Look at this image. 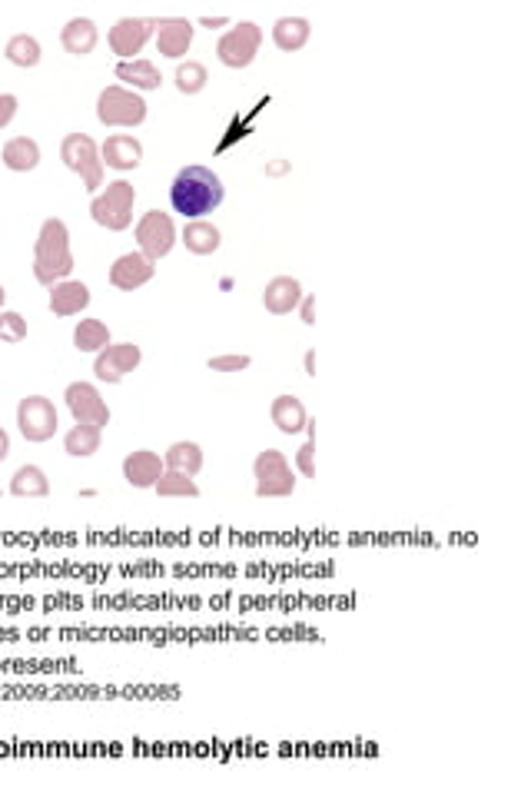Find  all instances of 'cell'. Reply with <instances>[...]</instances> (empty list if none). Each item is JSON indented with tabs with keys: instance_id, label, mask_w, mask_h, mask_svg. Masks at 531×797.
<instances>
[{
	"instance_id": "6da1fadb",
	"label": "cell",
	"mask_w": 531,
	"mask_h": 797,
	"mask_svg": "<svg viewBox=\"0 0 531 797\" xmlns=\"http://www.w3.org/2000/svg\"><path fill=\"white\" fill-rule=\"evenodd\" d=\"M223 200H226V186L220 180V173H213L210 167H183L170 183V206L186 223L206 220V213L220 210Z\"/></svg>"
},
{
	"instance_id": "7a4b0ae2",
	"label": "cell",
	"mask_w": 531,
	"mask_h": 797,
	"mask_svg": "<svg viewBox=\"0 0 531 797\" xmlns=\"http://www.w3.org/2000/svg\"><path fill=\"white\" fill-rule=\"evenodd\" d=\"M74 273V250H70V230L60 216L40 223L34 243V279L40 286H57Z\"/></svg>"
},
{
	"instance_id": "3957f363",
	"label": "cell",
	"mask_w": 531,
	"mask_h": 797,
	"mask_svg": "<svg viewBox=\"0 0 531 797\" xmlns=\"http://www.w3.org/2000/svg\"><path fill=\"white\" fill-rule=\"evenodd\" d=\"M133 203H137V190L127 180L107 183V190L93 193L90 200V216L93 223L103 226L110 233H123L133 223Z\"/></svg>"
},
{
	"instance_id": "277c9868",
	"label": "cell",
	"mask_w": 531,
	"mask_h": 797,
	"mask_svg": "<svg viewBox=\"0 0 531 797\" xmlns=\"http://www.w3.org/2000/svg\"><path fill=\"white\" fill-rule=\"evenodd\" d=\"M147 100H143V93L130 90V87H120V84H110L100 90L97 97V120L103 127H140V123H147Z\"/></svg>"
},
{
	"instance_id": "5b68a950",
	"label": "cell",
	"mask_w": 531,
	"mask_h": 797,
	"mask_svg": "<svg viewBox=\"0 0 531 797\" xmlns=\"http://www.w3.org/2000/svg\"><path fill=\"white\" fill-rule=\"evenodd\" d=\"M60 160L70 173H77L90 193H100L103 186V160H100V147L90 133H67L64 143H60Z\"/></svg>"
},
{
	"instance_id": "8992f818",
	"label": "cell",
	"mask_w": 531,
	"mask_h": 797,
	"mask_svg": "<svg viewBox=\"0 0 531 797\" xmlns=\"http://www.w3.org/2000/svg\"><path fill=\"white\" fill-rule=\"evenodd\" d=\"M253 479L259 499H289L296 492V469L279 449H266L256 455Z\"/></svg>"
},
{
	"instance_id": "52a82bcc",
	"label": "cell",
	"mask_w": 531,
	"mask_h": 797,
	"mask_svg": "<svg viewBox=\"0 0 531 797\" xmlns=\"http://www.w3.org/2000/svg\"><path fill=\"white\" fill-rule=\"evenodd\" d=\"M263 47V27L253 20H239L216 40V60L229 70H246Z\"/></svg>"
},
{
	"instance_id": "ba28073f",
	"label": "cell",
	"mask_w": 531,
	"mask_h": 797,
	"mask_svg": "<svg viewBox=\"0 0 531 797\" xmlns=\"http://www.w3.org/2000/svg\"><path fill=\"white\" fill-rule=\"evenodd\" d=\"M176 240H180V233H176V223L170 213L163 210H150L140 216L137 223V250L147 256V260L160 263L163 256L173 253Z\"/></svg>"
},
{
	"instance_id": "9c48e42d",
	"label": "cell",
	"mask_w": 531,
	"mask_h": 797,
	"mask_svg": "<svg viewBox=\"0 0 531 797\" xmlns=\"http://www.w3.org/2000/svg\"><path fill=\"white\" fill-rule=\"evenodd\" d=\"M17 429L27 442H50L60 429L57 406L47 396H27L17 402Z\"/></svg>"
},
{
	"instance_id": "30bf717a",
	"label": "cell",
	"mask_w": 531,
	"mask_h": 797,
	"mask_svg": "<svg viewBox=\"0 0 531 797\" xmlns=\"http://www.w3.org/2000/svg\"><path fill=\"white\" fill-rule=\"evenodd\" d=\"M64 402L77 426H110V406L103 402L100 389L93 382H70L64 389Z\"/></svg>"
},
{
	"instance_id": "8fae6325",
	"label": "cell",
	"mask_w": 531,
	"mask_h": 797,
	"mask_svg": "<svg viewBox=\"0 0 531 797\" xmlns=\"http://www.w3.org/2000/svg\"><path fill=\"white\" fill-rule=\"evenodd\" d=\"M140 362H143V349L137 343H110L107 349H100V353L93 356V376L100 382L117 386V382L127 379Z\"/></svg>"
},
{
	"instance_id": "7c38bea8",
	"label": "cell",
	"mask_w": 531,
	"mask_h": 797,
	"mask_svg": "<svg viewBox=\"0 0 531 797\" xmlns=\"http://www.w3.org/2000/svg\"><path fill=\"white\" fill-rule=\"evenodd\" d=\"M150 37H153V17H120L110 27L107 44L120 60H137V54L147 47Z\"/></svg>"
},
{
	"instance_id": "4fadbf2b",
	"label": "cell",
	"mask_w": 531,
	"mask_h": 797,
	"mask_svg": "<svg viewBox=\"0 0 531 797\" xmlns=\"http://www.w3.org/2000/svg\"><path fill=\"white\" fill-rule=\"evenodd\" d=\"M193 34H196V27L186 17H153L156 50L170 60H183L186 54H190Z\"/></svg>"
},
{
	"instance_id": "5bb4252c",
	"label": "cell",
	"mask_w": 531,
	"mask_h": 797,
	"mask_svg": "<svg viewBox=\"0 0 531 797\" xmlns=\"http://www.w3.org/2000/svg\"><path fill=\"white\" fill-rule=\"evenodd\" d=\"M153 276H156V263L147 260V256H143L140 250L117 256V260H113V266H110V286L113 289H123V293H133V289L147 286Z\"/></svg>"
},
{
	"instance_id": "9a60e30c",
	"label": "cell",
	"mask_w": 531,
	"mask_h": 797,
	"mask_svg": "<svg viewBox=\"0 0 531 797\" xmlns=\"http://www.w3.org/2000/svg\"><path fill=\"white\" fill-rule=\"evenodd\" d=\"M100 160H103V167L130 173L143 163V143L133 137V133H113V137L103 140Z\"/></svg>"
},
{
	"instance_id": "2e32d148",
	"label": "cell",
	"mask_w": 531,
	"mask_h": 797,
	"mask_svg": "<svg viewBox=\"0 0 531 797\" xmlns=\"http://www.w3.org/2000/svg\"><path fill=\"white\" fill-rule=\"evenodd\" d=\"M303 283L296 276H273L263 289V306L266 313L273 316H289L296 313L299 303H303Z\"/></svg>"
},
{
	"instance_id": "e0dca14e",
	"label": "cell",
	"mask_w": 531,
	"mask_h": 797,
	"mask_svg": "<svg viewBox=\"0 0 531 797\" xmlns=\"http://www.w3.org/2000/svg\"><path fill=\"white\" fill-rule=\"evenodd\" d=\"M163 472H166L163 455H156L150 449H137L123 459V479H127V485H133V489H153Z\"/></svg>"
},
{
	"instance_id": "ac0fdd59",
	"label": "cell",
	"mask_w": 531,
	"mask_h": 797,
	"mask_svg": "<svg viewBox=\"0 0 531 797\" xmlns=\"http://www.w3.org/2000/svg\"><path fill=\"white\" fill-rule=\"evenodd\" d=\"M60 44L70 57H90L100 44V30L90 17H70L60 30Z\"/></svg>"
},
{
	"instance_id": "d6986e66",
	"label": "cell",
	"mask_w": 531,
	"mask_h": 797,
	"mask_svg": "<svg viewBox=\"0 0 531 797\" xmlns=\"http://www.w3.org/2000/svg\"><path fill=\"white\" fill-rule=\"evenodd\" d=\"M90 306V286L80 279H64L50 286V313L54 316H80Z\"/></svg>"
},
{
	"instance_id": "ffe728a7",
	"label": "cell",
	"mask_w": 531,
	"mask_h": 797,
	"mask_svg": "<svg viewBox=\"0 0 531 797\" xmlns=\"http://www.w3.org/2000/svg\"><path fill=\"white\" fill-rule=\"evenodd\" d=\"M269 419H273V426L283 432V436H299V432H306L309 426V412L303 406V399L296 396H276L273 406H269Z\"/></svg>"
},
{
	"instance_id": "44dd1931",
	"label": "cell",
	"mask_w": 531,
	"mask_h": 797,
	"mask_svg": "<svg viewBox=\"0 0 531 797\" xmlns=\"http://www.w3.org/2000/svg\"><path fill=\"white\" fill-rule=\"evenodd\" d=\"M113 74H117L120 87H130V90H137V93H143V90H160V84H163L160 67H156L153 60H143V57H137V60H120Z\"/></svg>"
},
{
	"instance_id": "7402d4cb",
	"label": "cell",
	"mask_w": 531,
	"mask_h": 797,
	"mask_svg": "<svg viewBox=\"0 0 531 797\" xmlns=\"http://www.w3.org/2000/svg\"><path fill=\"white\" fill-rule=\"evenodd\" d=\"M180 243L193 256H213L223 246V233H220V226L210 223V220H190L183 226Z\"/></svg>"
},
{
	"instance_id": "603a6c76",
	"label": "cell",
	"mask_w": 531,
	"mask_h": 797,
	"mask_svg": "<svg viewBox=\"0 0 531 797\" xmlns=\"http://www.w3.org/2000/svg\"><path fill=\"white\" fill-rule=\"evenodd\" d=\"M0 160L10 173H30L40 167V143L30 137H14L4 143L0 150Z\"/></svg>"
},
{
	"instance_id": "cb8c5ba5",
	"label": "cell",
	"mask_w": 531,
	"mask_h": 797,
	"mask_svg": "<svg viewBox=\"0 0 531 797\" xmlns=\"http://www.w3.org/2000/svg\"><path fill=\"white\" fill-rule=\"evenodd\" d=\"M312 37V24L306 17H279L273 24V44L283 50V54H296L303 50Z\"/></svg>"
},
{
	"instance_id": "d4e9b609",
	"label": "cell",
	"mask_w": 531,
	"mask_h": 797,
	"mask_svg": "<svg viewBox=\"0 0 531 797\" xmlns=\"http://www.w3.org/2000/svg\"><path fill=\"white\" fill-rule=\"evenodd\" d=\"M163 465L170 472H183V475H200L203 469V449H200V442H190V439H180V442H173L170 449L163 452Z\"/></svg>"
},
{
	"instance_id": "484cf974",
	"label": "cell",
	"mask_w": 531,
	"mask_h": 797,
	"mask_svg": "<svg viewBox=\"0 0 531 797\" xmlns=\"http://www.w3.org/2000/svg\"><path fill=\"white\" fill-rule=\"evenodd\" d=\"M10 495H17V499H44V495H50L47 472L40 465H20L14 479H10Z\"/></svg>"
},
{
	"instance_id": "4316f807",
	"label": "cell",
	"mask_w": 531,
	"mask_h": 797,
	"mask_svg": "<svg viewBox=\"0 0 531 797\" xmlns=\"http://www.w3.org/2000/svg\"><path fill=\"white\" fill-rule=\"evenodd\" d=\"M100 442H103V429L97 426H77L64 436V452L70 459H90V455L100 452Z\"/></svg>"
},
{
	"instance_id": "83f0119b",
	"label": "cell",
	"mask_w": 531,
	"mask_h": 797,
	"mask_svg": "<svg viewBox=\"0 0 531 797\" xmlns=\"http://www.w3.org/2000/svg\"><path fill=\"white\" fill-rule=\"evenodd\" d=\"M110 343H113V339H110V329H107V323H100V319H80L77 329H74V346H77V353L97 356L100 349H107Z\"/></svg>"
},
{
	"instance_id": "f1b7e54d",
	"label": "cell",
	"mask_w": 531,
	"mask_h": 797,
	"mask_svg": "<svg viewBox=\"0 0 531 797\" xmlns=\"http://www.w3.org/2000/svg\"><path fill=\"white\" fill-rule=\"evenodd\" d=\"M4 57H7L14 67L30 70V67H37V64H40L44 50H40V40H37V37H30V34H14V37L7 40Z\"/></svg>"
},
{
	"instance_id": "f546056e",
	"label": "cell",
	"mask_w": 531,
	"mask_h": 797,
	"mask_svg": "<svg viewBox=\"0 0 531 797\" xmlns=\"http://www.w3.org/2000/svg\"><path fill=\"white\" fill-rule=\"evenodd\" d=\"M153 492L160 495V499H200V495H203L193 475L170 472V469L160 475V482L153 485Z\"/></svg>"
},
{
	"instance_id": "4dcf8cb0",
	"label": "cell",
	"mask_w": 531,
	"mask_h": 797,
	"mask_svg": "<svg viewBox=\"0 0 531 797\" xmlns=\"http://www.w3.org/2000/svg\"><path fill=\"white\" fill-rule=\"evenodd\" d=\"M173 84L180 93H186V97H196V93H203L206 84H210V70H206V64H200V60H180L173 74Z\"/></svg>"
},
{
	"instance_id": "1f68e13d",
	"label": "cell",
	"mask_w": 531,
	"mask_h": 797,
	"mask_svg": "<svg viewBox=\"0 0 531 797\" xmlns=\"http://www.w3.org/2000/svg\"><path fill=\"white\" fill-rule=\"evenodd\" d=\"M296 472L303 475V479H316V419L312 416H309V426H306L303 449L296 452Z\"/></svg>"
},
{
	"instance_id": "d6a6232c",
	"label": "cell",
	"mask_w": 531,
	"mask_h": 797,
	"mask_svg": "<svg viewBox=\"0 0 531 797\" xmlns=\"http://www.w3.org/2000/svg\"><path fill=\"white\" fill-rule=\"evenodd\" d=\"M0 339L10 346L24 343L27 339V319L14 313V309H0Z\"/></svg>"
},
{
	"instance_id": "836d02e7",
	"label": "cell",
	"mask_w": 531,
	"mask_h": 797,
	"mask_svg": "<svg viewBox=\"0 0 531 797\" xmlns=\"http://www.w3.org/2000/svg\"><path fill=\"white\" fill-rule=\"evenodd\" d=\"M206 366L213 372H243L253 366V359L243 356V353H229V356H210L206 359Z\"/></svg>"
},
{
	"instance_id": "e575fe53",
	"label": "cell",
	"mask_w": 531,
	"mask_h": 797,
	"mask_svg": "<svg viewBox=\"0 0 531 797\" xmlns=\"http://www.w3.org/2000/svg\"><path fill=\"white\" fill-rule=\"evenodd\" d=\"M17 117V97L14 93H0V130Z\"/></svg>"
},
{
	"instance_id": "d590c367",
	"label": "cell",
	"mask_w": 531,
	"mask_h": 797,
	"mask_svg": "<svg viewBox=\"0 0 531 797\" xmlns=\"http://www.w3.org/2000/svg\"><path fill=\"white\" fill-rule=\"evenodd\" d=\"M299 313H303V323L306 326H316V296H303V303H299Z\"/></svg>"
},
{
	"instance_id": "8d00e7d4",
	"label": "cell",
	"mask_w": 531,
	"mask_h": 797,
	"mask_svg": "<svg viewBox=\"0 0 531 797\" xmlns=\"http://www.w3.org/2000/svg\"><path fill=\"white\" fill-rule=\"evenodd\" d=\"M200 24H203V27H210V30H216V27H226L229 20H226V17H200Z\"/></svg>"
},
{
	"instance_id": "74e56055",
	"label": "cell",
	"mask_w": 531,
	"mask_h": 797,
	"mask_svg": "<svg viewBox=\"0 0 531 797\" xmlns=\"http://www.w3.org/2000/svg\"><path fill=\"white\" fill-rule=\"evenodd\" d=\"M7 455H10V436L0 429V462H7Z\"/></svg>"
},
{
	"instance_id": "f35d334b",
	"label": "cell",
	"mask_w": 531,
	"mask_h": 797,
	"mask_svg": "<svg viewBox=\"0 0 531 797\" xmlns=\"http://www.w3.org/2000/svg\"><path fill=\"white\" fill-rule=\"evenodd\" d=\"M306 372L309 376H316V353H306Z\"/></svg>"
},
{
	"instance_id": "ab89813d",
	"label": "cell",
	"mask_w": 531,
	"mask_h": 797,
	"mask_svg": "<svg viewBox=\"0 0 531 797\" xmlns=\"http://www.w3.org/2000/svg\"><path fill=\"white\" fill-rule=\"evenodd\" d=\"M289 170V163H269L266 173H286Z\"/></svg>"
},
{
	"instance_id": "60d3db41",
	"label": "cell",
	"mask_w": 531,
	"mask_h": 797,
	"mask_svg": "<svg viewBox=\"0 0 531 797\" xmlns=\"http://www.w3.org/2000/svg\"><path fill=\"white\" fill-rule=\"evenodd\" d=\"M4 303H7V289L0 286V309H4Z\"/></svg>"
},
{
	"instance_id": "b9f144b4",
	"label": "cell",
	"mask_w": 531,
	"mask_h": 797,
	"mask_svg": "<svg viewBox=\"0 0 531 797\" xmlns=\"http://www.w3.org/2000/svg\"><path fill=\"white\" fill-rule=\"evenodd\" d=\"M0 495H4V492H0Z\"/></svg>"
}]
</instances>
